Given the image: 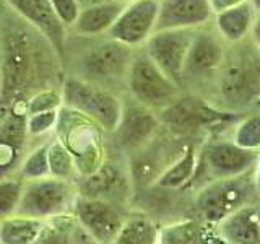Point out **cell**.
I'll list each match as a JSON object with an SVG mask.
<instances>
[{
  "instance_id": "83f0119b",
  "label": "cell",
  "mask_w": 260,
  "mask_h": 244,
  "mask_svg": "<svg viewBox=\"0 0 260 244\" xmlns=\"http://www.w3.org/2000/svg\"><path fill=\"white\" fill-rule=\"evenodd\" d=\"M233 142L241 148L260 151V112L247 114L238 120Z\"/></svg>"
},
{
  "instance_id": "277c9868",
  "label": "cell",
  "mask_w": 260,
  "mask_h": 244,
  "mask_svg": "<svg viewBox=\"0 0 260 244\" xmlns=\"http://www.w3.org/2000/svg\"><path fill=\"white\" fill-rule=\"evenodd\" d=\"M60 93L65 108L77 111L86 119L93 120L104 132H116L122 117L124 100L112 89L65 75Z\"/></svg>"
},
{
  "instance_id": "8992f818",
  "label": "cell",
  "mask_w": 260,
  "mask_h": 244,
  "mask_svg": "<svg viewBox=\"0 0 260 244\" xmlns=\"http://www.w3.org/2000/svg\"><path fill=\"white\" fill-rule=\"evenodd\" d=\"M101 130L103 129L100 126L81 116L80 112L72 111L65 106L60 108L57 134H59V140L72 153L77 173L81 176L94 173L104 163Z\"/></svg>"
},
{
  "instance_id": "ac0fdd59",
  "label": "cell",
  "mask_w": 260,
  "mask_h": 244,
  "mask_svg": "<svg viewBox=\"0 0 260 244\" xmlns=\"http://www.w3.org/2000/svg\"><path fill=\"white\" fill-rule=\"evenodd\" d=\"M215 13L210 0H159L156 31L197 29L211 23Z\"/></svg>"
},
{
  "instance_id": "8d00e7d4",
  "label": "cell",
  "mask_w": 260,
  "mask_h": 244,
  "mask_svg": "<svg viewBox=\"0 0 260 244\" xmlns=\"http://www.w3.org/2000/svg\"><path fill=\"white\" fill-rule=\"evenodd\" d=\"M80 8H88V7H94V5H100L104 2H109V0H77Z\"/></svg>"
},
{
  "instance_id": "f546056e",
  "label": "cell",
  "mask_w": 260,
  "mask_h": 244,
  "mask_svg": "<svg viewBox=\"0 0 260 244\" xmlns=\"http://www.w3.org/2000/svg\"><path fill=\"white\" fill-rule=\"evenodd\" d=\"M23 189L24 181L20 176H12L0 181V220L16 214Z\"/></svg>"
},
{
  "instance_id": "ba28073f",
  "label": "cell",
  "mask_w": 260,
  "mask_h": 244,
  "mask_svg": "<svg viewBox=\"0 0 260 244\" xmlns=\"http://www.w3.org/2000/svg\"><path fill=\"white\" fill-rule=\"evenodd\" d=\"M77 197L78 189L67 179L49 176L35 181H24L23 195L15 215L47 222L73 210Z\"/></svg>"
},
{
  "instance_id": "2e32d148",
  "label": "cell",
  "mask_w": 260,
  "mask_h": 244,
  "mask_svg": "<svg viewBox=\"0 0 260 244\" xmlns=\"http://www.w3.org/2000/svg\"><path fill=\"white\" fill-rule=\"evenodd\" d=\"M159 127L161 120L158 114L130 98L128 101H124L122 117L114 134L122 148L135 153L153 140Z\"/></svg>"
},
{
  "instance_id": "cb8c5ba5",
  "label": "cell",
  "mask_w": 260,
  "mask_h": 244,
  "mask_svg": "<svg viewBox=\"0 0 260 244\" xmlns=\"http://www.w3.org/2000/svg\"><path fill=\"white\" fill-rule=\"evenodd\" d=\"M197 153L192 145L185 146L181 157H177L171 165H168L162 173L154 181V186L161 189H181L197 173Z\"/></svg>"
},
{
  "instance_id": "e0dca14e",
  "label": "cell",
  "mask_w": 260,
  "mask_h": 244,
  "mask_svg": "<svg viewBox=\"0 0 260 244\" xmlns=\"http://www.w3.org/2000/svg\"><path fill=\"white\" fill-rule=\"evenodd\" d=\"M4 2L12 8L15 15L29 23L41 35H44L63 60L69 29L57 18L51 0H4Z\"/></svg>"
},
{
  "instance_id": "30bf717a",
  "label": "cell",
  "mask_w": 260,
  "mask_h": 244,
  "mask_svg": "<svg viewBox=\"0 0 260 244\" xmlns=\"http://www.w3.org/2000/svg\"><path fill=\"white\" fill-rule=\"evenodd\" d=\"M0 116V181L18 174L28 145V114L23 103L2 104Z\"/></svg>"
},
{
  "instance_id": "5b68a950",
  "label": "cell",
  "mask_w": 260,
  "mask_h": 244,
  "mask_svg": "<svg viewBox=\"0 0 260 244\" xmlns=\"http://www.w3.org/2000/svg\"><path fill=\"white\" fill-rule=\"evenodd\" d=\"M127 92L134 101L156 114L169 108L182 96V88L174 83L142 47L135 49L125 80Z\"/></svg>"
},
{
  "instance_id": "4fadbf2b",
  "label": "cell",
  "mask_w": 260,
  "mask_h": 244,
  "mask_svg": "<svg viewBox=\"0 0 260 244\" xmlns=\"http://www.w3.org/2000/svg\"><path fill=\"white\" fill-rule=\"evenodd\" d=\"M78 225L96 244H114L125 218L112 202L78 195L73 205Z\"/></svg>"
},
{
  "instance_id": "ab89813d",
  "label": "cell",
  "mask_w": 260,
  "mask_h": 244,
  "mask_svg": "<svg viewBox=\"0 0 260 244\" xmlns=\"http://www.w3.org/2000/svg\"><path fill=\"white\" fill-rule=\"evenodd\" d=\"M249 2L252 4V7H254V10L257 12V15H260V0H249Z\"/></svg>"
},
{
  "instance_id": "d6a6232c",
  "label": "cell",
  "mask_w": 260,
  "mask_h": 244,
  "mask_svg": "<svg viewBox=\"0 0 260 244\" xmlns=\"http://www.w3.org/2000/svg\"><path fill=\"white\" fill-rule=\"evenodd\" d=\"M51 5L54 8V13L65 28L70 29L73 23L77 21L81 8L77 0H51Z\"/></svg>"
},
{
  "instance_id": "f1b7e54d",
  "label": "cell",
  "mask_w": 260,
  "mask_h": 244,
  "mask_svg": "<svg viewBox=\"0 0 260 244\" xmlns=\"http://www.w3.org/2000/svg\"><path fill=\"white\" fill-rule=\"evenodd\" d=\"M49 168H51L52 177L67 179V181H70L72 176L77 173L75 160L59 138L49 142Z\"/></svg>"
},
{
  "instance_id": "4316f807",
  "label": "cell",
  "mask_w": 260,
  "mask_h": 244,
  "mask_svg": "<svg viewBox=\"0 0 260 244\" xmlns=\"http://www.w3.org/2000/svg\"><path fill=\"white\" fill-rule=\"evenodd\" d=\"M18 176L23 181H35V179H43L51 176V168H49V143L39 145L26 155V158L23 160L18 169Z\"/></svg>"
},
{
  "instance_id": "484cf974",
  "label": "cell",
  "mask_w": 260,
  "mask_h": 244,
  "mask_svg": "<svg viewBox=\"0 0 260 244\" xmlns=\"http://www.w3.org/2000/svg\"><path fill=\"white\" fill-rule=\"evenodd\" d=\"M159 244H207V233L199 220H182L161 228Z\"/></svg>"
},
{
  "instance_id": "4dcf8cb0",
  "label": "cell",
  "mask_w": 260,
  "mask_h": 244,
  "mask_svg": "<svg viewBox=\"0 0 260 244\" xmlns=\"http://www.w3.org/2000/svg\"><path fill=\"white\" fill-rule=\"evenodd\" d=\"M23 106H24V111H26L28 116H31V114H39V112H49V111L60 109L63 106L60 88L43 89V92L29 96L26 101H23Z\"/></svg>"
},
{
  "instance_id": "e575fe53",
  "label": "cell",
  "mask_w": 260,
  "mask_h": 244,
  "mask_svg": "<svg viewBox=\"0 0 260 244\" xmlns=\"http://www.w3.org/2000/svg\"><path fill=\"white\" fill-rule=\"evenodd\" d=\"M244 2H247V0H210V5H211V10L213 13H221L224 10H230V8H234L238 7Z\"/></svg>"
},
{
  "instance_id": "d6986e66",
  "label": "cell",
  "mask_w": 260,
  "mask_h": 244,
  "mask_svg": "<svg viewBox=\"0 0 260 244\" xmlns=\"http://www.w3.org/2000/svg\"><path fill=\"white\" fill-rule=\"evenodd\" d=\"M81 177L83 179L77 186L78 195L81 197L112 202L114 199L124 195L128 187L125 174L111 161H104L94 173Z\"/></svg>"
},
{
  "instance_id": "74e56055",
  "label": "cell",
  "mask_w": 260,
  "mask_h": 244,
  "mask_svg": "<svg viewBox=\"0 0 260 244\" xmlns=\"http://www.w3.org/2000/svg\"><path fill=\"white\" fill-rule=\"evenodd\" d=\"M4 95V70H2V43H0V101Z\"/></svg>"
},
{
  "instance_id": "f35d334b",
  "label": "cell",
  "mask_w": 260,
  "mask_h": 244,
  "mask_svg": "<svg viewBox=\"0 0 260 244\" xmlns=\"http://www.w3.org/2000/svg\"><path fill=\"white\" fill-rule=\"evenodd\" d=\"M255 189L260 194V151H258V160L255 165Z\"/></svg>"
},
{
  "instance_id": "603a6c76",
  "label": "cell",
  "mask_w": 260,
  "mask_h": 244,
  "mask_svg": "<svg viewBox=\"0 0 260 244\" xmlns=\"http://www.w3.org/2000/svg\"><path fill=\"white\" fill-rule=\"evenodd\" d=\"M47 223L43 220L12 215L0 220V244H38Z\"/></svg>"
},
{
  "instance_id": "3957f363",
  "label": "cell",
  "mask_w": 260,
  "mask_h": 244,
  "mask_svg": "<svg viewBox=\"0 0 260 244\" xmlns=\"http://www.w3.org/2000/svg\"><path fill=\"white\" fill-rule=\"evenodd\" d=\"M80 43L78 52H65L63 64L69 60L73 64L72 77L81 78L89 83L109 88L111 83L127 80V73L132 64L135 49L128 47L108 35L96 38L75 36Z\"/></svg>"
},
{
  "instance_id": "60d3db41",
  "label": "cell",
  "mask_w": 260,
  "mask_h": 244,
  "mask_svg": "<svg viewBox=\"0 0 260 244\" xmlns=\"http://www.w3.org/2000/svg\"><path fill=\"white\" fill-rule=\"evenodd\" d=\"M119 2H124V4H128V2H134V0H119Z\"/></svg>"
},
{
  "instance_id": "9a60e30c",
  "label": "cell",
  "mask_w": 260,
  "mask_h": 244,
  "mask_svg": "<svg viewBox=\"0 0 260 244\" xmlns=\"http://www.w3.org/2000/svg\"><path fill=\"white\" fill-rule=\"evenodd\" d=\"M257 160L258 151L241 148L233 140H215L203 150V165L211 181L247 174L257 165Z\"/></svg>"
},
{
  "instance_id": "7bdbcfd3",
  "label": "cell",
  "mask_w": 260,
  "mask_h": 244,
  "mask_svg": "<svg viewBox=\"0 0 260 244\" xmlns=\"http://www.w3.org/2000/svg\"><path fill=\"white\" fill-rule=\"evenodd\" d=\"M224 244H228V242H224Z\"/></svg>"
},
{
  "instance_id": "6da1fadb",
  "label": "cell",
  "mask_w": 260,
  "mask_h": 244,
  "mask_svg": "<svg viewBox=\"0 0 260 244\" xmlns=\"http://www.w3.org/2000/svg\"><path fill=\"white\" fill-rule=\"evenodd\" d=\"M4 95L0 104L23 103L43 89L63 83L62 57L44 35L16 15L0 26Z\"/></svg>"
},
{
  "instance_id": "5bb4252c",
  "label": "cell",
  "mask_w": 260,
  "mask_h": 244,
  "mask_svg": "<svg viewBox=\"0 0 260 244\" xmlns=\"http://www.w3.org/2000/svg\"><path fill=\"white\" fill-rule=\"evenodd\" d=\"M159 0H134L125 4L108 36L132 49L143 47L158 23Z\"/></svg>"
},
{
  "instance_id": "7402d4cb",
  "label": "cell",
  "mask_w": 260,
  "mask_h": 244,
  "mask_svg": "<svg viewBox=\"0 0 260 244\" xmlns=\"http://www.w3.org/2000/svg\"><path fill=\"white\" fill-rule=\"evenodd\" d=\"M218 226V233L228 244H260V222L257 207L246 205L226 217Z\"/></svg>"
},
{
  "instance_id": "44dd1931",
  "label": "cell",
  "mask_w": 260,
  "mask_h": 244,
  "mask_svg": "<svg viewBox=\"0 0 260 244\" xmlns=\"http://www.w3.org/2000/svg\"><path fill=\"white\" fill-rule=\"evenodd\" d=\"M257 16V12L247 0V2L230 8V10L216 13L213 18V24L219 33V36L224 39V43L231 46L239 44L250 38Z\"/></svg>"
},
{
  "instance_id": "1f68e13d",
  "label": "cell",
  "mask_w": 260,
  "mask_h": 244,
  "mask_svg": "<svg viewBox=\"0 0 260 244\" xmlns=\"http://www.w3.org/2000/svg\"><path fill=\"white\" fill-rule=\"evenodd\" d=\"M59 112L57 111H49V112H39V114H31L28 116V132L29 135H43L49 130L57 127L59 122Z\"/></svg>"
},
{
  "instance_id": "b9f144b4",
  "label": "cell",
  "mask_w": 260,
  "mask_h": 244,
  "mask_svg": "<svg viewBox=\"0 0 260 244\" xmlns=\"http://www.w3.org/2000/svg\"><path fill=\"white\" fill-rule=\"evenodd\" d=\"M257 217H258V222H260V208H257Z\"/></svg>"
},
{
  "instance_id": "8fae6325",
  "label": "cell",
  "mask_w": 260,
  "mask_h": 244,
  "mask_svg": "<svg viewBox=\"0 0 260 244\" xmlns=\"http://www.w3.org/2000/svg\"><path fill=\"white\" fill-rule=\"evenodd\" d=\"M250 186L246 174L211 181L197 197V208L207 223L219 225L226 217L247 205Z\"/></svg>"
},
{
  "instance_id": "7a4b0ae2",
  "label": "cell",
  "mask_w": 260,
  "mask_h": 244,
  "mask_svg": "<svg viewBox=\"0 0 260 244\" xmlns=\"http://www.w3.org/2000/svg\"><path fill=\"white\" fill-rule=\"evenodd\" d=\"M215 93L219 109L238 114L260 103V49L252 38L228 46Z\"/></svg>"
},
{
  "instance_id": "836d02e7",
  "label": "cell",
  "mask_w": 260,
  "mask_h": 244,
  "mask_svg": "<svg viewBox=\"0 0 260 244\" xmlns=\"http://www.w3.org/2000/svg\"><path fill=\"white\" fill-rule=\"evenodd\" d=\"M38 244H73V241H72L70 231L65 226L47 225Z\"/></svg>"
},
{
  "instance_id": "52a82bcc",
  "label": "cell",
  "mask_w": 260,
  "mask_h": 244,
  "mask_svg": "<svg viewBox=\"0 0 260 244\" xmlns=\"http://www.w3.org/2000/svg\"><path fill=\"white\" fill-rule=\"evenodd\" d=\"M158 116L161 126H165L171 134L179 137L197 134L202 129L230 124L242 117L238 112L216 108L207 98L195 93H182L176 103L161 111Z\"/></svg>"
},
{
  "instance_id": "9c48e42d",
  "label": "cell",
  "mask_w": 260,
  "mask_h": 244,
  "mask_svg": "<svg viewBox=\"0 0 260 244\" xmlns=\"http://www.w3.org/2000/svg\"><path fill=\"white\" fill-rule=\"evenodd\" d=\"M224 39L219 36L213 23L197 28L193 33V39L185 59L184 67V88L187 85H205L216 83L219 69L224 62L228 51Z\"/></svg>"
},
{
  "instance_id": "7c38bea8",
  "label": "cell",
  "mask_w": 260,
  "mask_h": 244,
  "mask_svg": "<svg viewBox=\"0 0 260 244\" xmlns=\"http://www.w3.org/2000/svg\"><path fill=\"white\" fill-rule=\"evenodd\" d=\"M193 33L195 29L156 31L142 47L146 55L181 88H184V67Z\"/></svg>"
},
{
  "instance_id": "d590c367",
  "label": "cell",
  "mask_w": 260,
  "mask_h": 244,
  "mask_svg": "<svg viewBox=\"0 0 260 244\" xmlns=\"http://www.w3.org/2000/svg\"><path fill=\"white\" fill-rule=\"evenodd\" d=\"M250 38L255 43V46L260 49V15L257 16V20H255V24H254V29H252Z\"/></svg>"
},
{
  "instance_id": "ffe728a7",
  "label": "cell",
  "mask_w": 260,
  "mask_h": 244,
  "mask_svg": "<svg viewBox=\"0 0 260 244\" xmlns=\"http://www.w3.org/2000/svg\"><path fill=\"white\" fill-rule=\"evenodd\" d=\"M124 8L125 4L119 2V0H109V2L94 7L81 8L77 21L69 29V35L81 38H96L108 35Z\"/></svg>"
},
{
  "instance_id": "d4e9b609",
  "label": "cell",
  "mask_w": 260,
  "mask_h": 244,
  "mask_svg": "<svg viewBox=\"0 0 260 244\" xmlns=\"http://www.w3.org/2000/svg\"><path fill=\"white\" fill-rule=\"evenodd\" d=\"M114 244H159V228L143 214L125 218Z\"/></svg>"
}]
</instances>
